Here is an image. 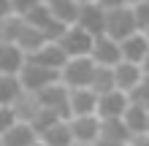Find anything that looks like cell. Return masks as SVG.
<instances>
[{
    "label": "cell",
    "mask_w": 149,
    "mask_h": 146,
    "mask_svg": "<svg viewBox=\"0 0 149 146\" xmlns=\"http://www.w3.org/2000/svg\"><path fill=\"white\" fill-rule=\"evenodd\" d=\"M98 65L92 62V57H79V60H68L65 68L60 71V79L68 89H90Z\"/></svg>",
    "instance_id": "cell-1"
},
{
    "label": "cell",
    "mask_w": 149,
    "mask_h": 146,
    "mask_svg": "<svg viewBox=\"0 0 149 146\" xmlns=\"http://www.w3.org/2000/svg\"><path fill=\"white\" fill-rule=\"evenodd\" d=\"M138 33V24H136V16H133V8L125 6V8H117V11H106V35L114 41H127L130 35Z\"/></svg>",
    "instance_id": "cell-2"
},
{
    "label": "cell",
    "mask_w": 149,
    "mask_h": 146,
    "mask_svg": "<svg viewBox=\"0 0 149 146\" xmlns=\"http://www.w3.org/2000/svg\"><path fill=\"white\" fill-rule=\"evenodd\" d=\"M63 51L68 54V60H79V57H90L92 54V46H95V35H90L87 30H81L79 24L68 27L63 33V38L57 41Z\"/></svg>",
    "instance_id": "cell-3"
},
{
    "label": "cell",
    "mask_w": 149,
    "mask_h": 146,
    "mask_svg": "<svg viewBox=\"0 0 149 146\" xmlns=\"http://www.w3.org/2000/svg\"><path fill=\"white\" fill-rule=\"evenodd\" d=\"M22 79V87L27 92H43L46 87H52V84H60L63 79H60V71H52V68H43V65H36V62H27L24 65V71L19 73Z\"/></svg>",
    "instance_id": "cell-4"
},
{
    "label": "cell",
    "mask_w": 149,
    "mask_h": 146,
    "mask_svg": "<svg viewBox=\"0 0 149 146\" xmlns=\"http://www.w3.org/2000/svg\"><path fill=\"white\" fill-rule=\"evenodd\" d=\"M24 19H27V24H33L36 30H41L49 41H60V38H63V33L68 30L65 24H60V22L54 19V14H52V8H49L46 3L36 6L27 16H24Z\"/></svg>",
    "instance_id": "cell-5"
},
{
    "label": "cell",
    "mask_w": 149,
    "mask_h": 146,
    "mask_svg": "<svg viewBox=\"0 0 149 146\" xmlns=\"http://www.w3.org/2000/svg\"><path fill=\"white\" fill-rule=\"evenodd\" d=\"M133 98L122 89H114V92H106V95H98V116L100 119H122L127 114Z\"/></svg>",
    "instance_id": "cell-6"
},
{
    "label": "cell",
    "mask_w": 149,
    "mask_h": 146,
    "mask_svg": "<svg viewBox=\"0 0 149 146\" xmlns=\"http://www.w3.org/2000/svg\"><path fill=\"white\" fill-rule=\"evenodd\" d=\"M38 100H41V106H43V108L57 111L63 119H71V89H68L63 81H60V84H52V87H46L43 92H38Z\"/></svg>",
    "instance_id": "cell-7"
},
{
    "label": "cell",
    "mask_w": 149,
    "mask_h": 146,
    "mask_svg": "<svg viewBox=\"0 0 149 146\" xmlns=\"http://www.w3.org/2000/svg\"><path fill=\"white\" fill-rule=\"evenodd\" d=\"M90 57L98 68H117L122 62V44L109 38V35H100V38H95V46H92Z\"/></svg>",
    "instance_id": "cell-8"
},
{
    "label": "cell",
    "mask_w": 149,
    "mask_h": 146,
    "mask_svg": "<svg viewBox=\"0 0 149 146\" xmlns=\"http://www.w3.org/2000/svg\"><path fill=\"white\" fill-rule=\"evenodd\" d=\"M68 125L73 130L76 143H98L100 141V130H103L100 116H71Z\"/></svg>",
    "instance_id": "cell-9"
},
{
    "label": "cell",
    "mask_w": 149,
    "mask_h": 146,
    "mask_svg": "<svg viewBox=\"0 0 149 146\" xmlns=\"http://www.w3.org/2000/svg\"><path fill=\"white\" fill-rule=\"evenodd\" d=\"M30 62L27 51L16 44H0V73L6 76H19L24 65Z\"/></svg>",
    "instance_id": "cell-10"
},
{
    "label": "cell",
    "mask_w": 149,
    "mask_h": 146,
    "mask_svg": "<svg viewBox=\"0 0 149 146\" xmlns=\"http://www.w3.org/2000/svg\"><path fill=\"white\" fill-rule=\"evenodd\" d=\"M76 24H79L81 30H87L90 35L100 38V35H106V11H103L98 3H84Z\"/></svg>",
    "instance_id": "cell-11"
},
{
    "label": "cell",
    "mask_w": 149,
    "mask_h": 146,
    "mask_svg": "<svg viewBox=\"0 0 149 146\" xmlns=\"http://www.w3.org/2000/svg\"><path fill=\"white\" fill-rule=\"evenodd\" d=\"M41 141V135L36 133V127L30 122H16L11 130L0 133V146H36Z\"/></svg>",
    "instance_id": "cell-12"
},
{
    "label": "cell",
    "mask_w": 149,
    "mask_h": 146,
    "mask_svg": "<svg viewBox=\"0 0 149 146\" xmlns=\"http://www.w3.org/2000/svg\"><path fill=\"white\" fill-rule=\"evenodd\" d=\"M144 68L141 65H136V62H122L114 68V79H117V89L122 92H127V95H133V92L138 89V84L144 81Z\"/></svg>",
    "instance_id": "cell-13"
},
{
    "label": "cell",
    "mask_w": 149,
    "mask_h": 146,
    "mask_svg": "<svg viewBox=\"0 0 149 146\" xmlns=\"http://www.w3.org/2000/svg\"><path fill=\"white\" fill-rule=\"evenodd\" d=\"M30 62L43 65V68H52V71H63L65 62H68V54L63 51V46L57 41H49L46 46H41L36 54H30Z\"/></svg>",
    "instance_id": "cell-14"
},
{
    "label": "cell",
    "mask_w": 149,
    "mask_h": 146,
    "mask_svg": "<svg viewBox=\"0 0 149 146\" xmlns=\"http://www.w3.org/2000/svg\"><path fill=\"white\" fill-rule=\"evenodd\" d=\"M71 116H98V92L71 89Z\"/></svg>",
    "instance_id": "cell-15"
},
{
    "label": "cell",
    "mask_w": 149,
    "mask_h": 146,
    "mask_svg": "<svg viewBox=\"0 0 149 146\" xmlns=\"http://www.w3.org/2000/svg\"><path fill=\"white\" fill-rule=\"evenodd\" d=\"M146 57H149V38L144 33H136V35H130L127 41H122V60H125V62L144 65Z\"/></svg>",
    "instance_id": "cell-16"
},
{
    "label": "cell",
    "mask_w": 149,
    "mask_h": 146,
    "mask_svg": "<svg viewBox=\"0 0 149 146\" xmlns=\"http://www.w3.org/2000/svg\"><path fill=\"white\" fill-rule=\"evenodd\" d=\"M54 14V19L65 27H73L79 22V14H81V3L79 0H57V3H46Z\"/></svg>",
    "instance_id": "cell-17"
},
{
    "label": "cell",
    "mask_w": 149,
    "mask_h": 146,
    "mask_svg": "<svg viewBox=\"0 0 149 146\" xmlns=\"http://www.w3.org/2000/svg\"><path fill=\"white\" fill-rule=\"evenodd\" d=\"M125 119V125H127V130L138 135V133H149V108L144 106V103H130V108H127V114L122 116Z\"/></svg>",
    "instance_id": "cell-18"
},
{
    "label": "cell",
    "mask_w": 149,
    "mask_h": 146,
    "mask_svg": "<svg viewBox=\"0 0 149 146\" xmlns=\"http://www.w3.org/2000/svg\"><path fill=\"white\" fill-rule=\"evenodd\" d=\"M41 141L46 146H76V138H73V130L68 125V119L57 122L54 127H49L46 133H41Z\"/></svg>",
    "instance_id": "cell-19"
},
{
    "label": "cell",
    "mask_w": 149,
    "mask_h": 146,
    "mask_svg": "<svg viewBox=\"0 0 149 146\" xmlns=\"http://www.w3.org/2000/svg\"><path fill=\"white\" fill-rule=\"evenodd\" d=\"M24 92H27V89L22 87V79H19V76L0 73V106H14Z\"/></svg>",
    "instance_id": "cell-20"
},
{
    "label": "cell",
    "mask_w": 149,
    "mask_h": 146,
    "mask_svg": "<svg viewBox=\"0 0 149 146\" xmlns=\"http://www.w3.org/2000/svg\"><path fill=\"white\" fill-rule=\"evenodd\" d=\"M27 27V22H24V16H0V44H16L19 35L24 33Z\"/></svg>",
    "instance_id": "cell-21"
},
{
    "label": "cell",
    "mask_w": 149,
    "mask_h": 146,
    "mask_svg": "<svg viewBox=\"0 0 149 146\" xmlns=\"http://www.w3.org/2000/svg\"><path fill=\"white\" fill-rule=\"evenodd\" d=\"M11 108L16 111L19 122H30V125H33V119L38 116V111H41L43 106H41V100H38V95H36V92H24V95L16 100Z\"/></svg>",
    "instance_id": "cell-22"
},
{
    "label": "cell",
    "mask_w": 149,
    "mask_h": 146,
    "mask_svg": "<svg viewBox=\"0 0 149 146\" xmlns=\"http://www.w3.org/2000/svg\"><path fill=\"white\" fill-rule=\"evenodd\" d=\"M24 22H27V19H24ZM46 44H49V38L43 35L41 30H36L33 24H27V27H24V33L19 35V41H16V46H22L24 51H27V57L36 54V51H38L41 46H46Z\"/></svg>",
    "instance_id": "cell-23"
},
{
    "label": "cell",
    "mask_w": 149,
    "mask_h": 146,
    "mask_svg": "<svg viewBox=\"0 0 149 146\" xmlns=\"http://www.w3.org/2000/svg\"><path fill=\"white\" fill-rule=\"evenodd\" d=\"M43 0H0V16H27L36 6H41Z\"/></svg>",
    "instance_id": "cell-24"
},
{
    "label": "cell",
    "mask_w": 149,
    "mask_h": 146,
    "mask_svg": "<svg viewBox=\"0 0 149 146\" xmlns=\"http://www.w3.org/2000/svg\"><path fill=\"white\" fill-rule=\"evenodd\" d=\"M98 95H106V92L117 89V79H114V68H98L95 71V79H92V87Z\"/></svg>",
    "instance_id": "cell-25"
},
{
    "label": "cell",
    "mask_w": 149,
    "mask_h": 146,
    "mask_svg": "<svg viewBox=\"0 0 149 146\" xmlns=\"http://www.w3.org/2000/svg\"><path fill=\"white\" fill-rule=\"evenodd\" d=\"M57 122H63V116H60L57 111H52V108H41V111H38V116L33 119V127H36V133L41 135V133H46L49 127H54Z\"/></svg>",
    "instance_id": "cell-26"
},
{
    "label": "cell",
    "mask_w": 149,
    "mask_h": 146,
    "mask_svg": "<svg viewBox=\"0 0 149 146\" xmlns=\"http://www.w3.org/2000/svg\"><path fill=\"white\" fill-rule=\"evenodd\" d=\"M130 8H133L138 33H149V0H144V3H136V6H130Z\"/></svg>",
    "instance_id": "cell-27"
},
{
    "label": "cell",
    "mask_w": 149,
    "mask_h": 146,
    "mask_svg": "<svg viewBox=\"0 0 149 146\" xmlns=\"http://www.w3.org/2000/svg\"><path fill=\"white\" fill-rule=\"evenodd\" d=\"M16 122H19L16 111H14L11 106H0V133H3V130H11Z\"/></svg>",
    "instance_id": "cell-28"
},
{
    "label": "cell",
    "mask_w": 149,
    "mask_h": 146,
    "mask_svg": "<svg viewBox=\"0 0 149 146\" xmlns=\"http://www.w3.org/2000/svg\"><path fill=\"white\" fill-rule=\"evenodd\" d=\"M130 98H133L136 103H144V106H149V76H144V81L138 84V89H136Z\"/></svg>",
    "instance_id": "cell-29"
},
{
    "label": "cell",
    "mask_w": 149,
    "mask_h": 146,
    "mask_svg": "<svg viewBox=\"0 0 149 146\" xmlns=\"http://www.w3.org/2000/svg\"><path fill=\"white\" fill-rule=\"evenodd\" d=\"M98 6L103 11H117V8H125L127 0H98Z\"/></svg>",
    "instance_id": "cell-30"
},
{
    "label": "cell",
    "mask_w": 149,
    "mask_h": 146,
    "mask_svg": "<svg viewBox=\"0 0 149 146\" xmlns=\"http://www.w3.org/2000/svg\"><path fill=\"white\" fill-rule=\"evenodd\" d=\"M127 146H149V133H138V135H133Z\"/></svg>",
    "instance_id": "cell-31"
},
{
    "label": "cell",
    "mask_w": 149,
    "mask_h": 146,
    "mask_svg": "<svg viewBox=\"0 0 149 146\" xmlns=\"http://www.w3.org/2000/svg\"><path fill=\"white\" fill-rule=\"evenodd\" d=\"M141 68H144V73H146V76H149V57H146V60H144V65H141Z\"/></svg>",
    "instance_id": "cell-32"
},
{
    "label": "cell",
    "mask_w": 149,
    "mask_h": 146,
    "mask_svg": "<svg viewBox=\"0 0 149 146\" xmlns=\"http://www.w3.org/2000/svg\"><path fill=\"white\" fill-rule=\"evenodd\" d=\"M136 3H144V0H127V6H136Z\"/></svg>",
    "instance_id": "cell-33"
},
{
    "label": "cell",
    "mask_w": 149,
    "mask_h": 146,
    "mask_svg": "<svg viewBox=\"0 0 149 146\" xmlns=\"http://www.w3.org/2000/svg\"><path fill=\"white\" fill-rule=\"evenodd\" d=\"M79 3H81V6H84V3H98V0H79Z\"/></svg>",
    "instance_id": "cell-34"
},
{
    "label": "cell",
    "mask_w": 149,
    "mask_h": 146,
    "mask_svg": "<svg viewBox=\"0 0 149 146\" xmlns=\"http://www.w3.org/2000/svg\"><path fill=\"white\" fill-rule=\"evenodd\" d=\"M76 146H98V143H76Z\"/></svg>",
    "instance_id": "cell-35"
},
{
    "label": "cell",
    "mask_w": 149,
    "mask_h": 146,
    "mask_svg": "<svg viewBox=\"0 0 149 146\" xmlns=\"http://www.w3.org/2000/svg\"><path fill=\"white\" fill-rule=\"evenodd\" d=\"M36 146H46V143H43V141H38V143H36Z\"/></svg>",
    "instance_id": "cell-36"
},
{
    "label": "cell",
    "mask_w": 149,
    "mask_h": 146,
    "mask_svg": "<svg viewBox=\"0 0 149 146\" xmlns=\"http://www.w3.org/2000/svg\"><path fill=\"white\" fill-rule=\"evenodd\" d=\"M43 3H57V0H43Z\"/></svg>",
    "instance_id": "cell-37"
},
{
    "label": "cell",
    "mask_w": 149,
    "mask_h": 146,
    "mask_svg": "<svg viewBox=\"0 0 149 146\" xmlns=\"http://www.w3.org/2000/svg\"><path fill=\"white\" fill-rule=\"evenodd\" d=\"M144 35H146V38H149V33H144Z\"/></svg>",
    "instance_id": "cell-38"
}]
</instances>
